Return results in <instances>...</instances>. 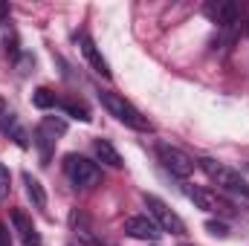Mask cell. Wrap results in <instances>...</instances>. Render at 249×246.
Instances as JSON below:
<instances>
[{"instance_id":"obj_18","label":"cell","mask_w":249,"mask_h":246,"mask_svg":"<svg viewBox=\"0 0 249 246\" xmlns=\"http://www.w3.org/2000/svg\"><path fill=\"white\" fill-rule=\"evenodd\" d=\"M206 232L214 235V238H229V226L220 223V220H209V223H206Z\"/></svg>"},{"instance_id":"obj_16","label":"cell","mask_w":249,"mask_h":246,"mask_svg":"<svg viewBox=\"0 0 249 246\" xmlns=\"http://www.w3.org/2000/svg\"><path fill=\"white\" fill-rule=\"evenodd\" d=\"M61 105L64 113H70L72 119H78V122H90V110L84 107V105H75V102H58Z\"/></svg>"},{"instance_id":"obj_8","label":"cell","mask_w":249,"mask_h":246,"mask_svg":"<svg viewBox=\"0 0 249 246\" xmlns=\"http://www.w3.org/2000/svg\"><path fill=\"white\" fill-rule=\"evenodd\" d=\"M186 194L197 209H203V211H209V214H232V206H229L217 191H212V188L194 185V188H186Z\"/></svg>"},{"instance_id":"obj_5","label":"cell","mask_w":249,"mask_h":246,"mask_svg":"<svg viewBox=\"0 0 249 246\" xmlns=\"http://www.w3.org/2000/svg\"><path fill=\"white\" fill-rule=\"evenodd\" d=\"M64 133H67V122H64L61 116H44L41 124L35 127V148L41 151V162L44 165L50 162L53 148H55L58 136H64Z\"/></svg>"},{"instance_id":"obj_20","label":"cell","mask_w":249,"mask_h":246,"mask_svg":"<svg viewBox=\"0 0 249 246\" xmlns=\"http://www.w3.org/2000/svg\"><path fill=\"white\" fill-rule=\"evenodd\" d=\"M0 246H9V229L0 223Z\"/></svg>"},{"instance_id":"obj_21","label":"cell","mask_w":249,"mask_h":246,"mask_svg":"<svg viewBox=\"0 0 249 246\" xmlns=\"http://www.w3.org/2000/svg\"><path fill=\"white\" fill-rule=\"evenodd\" d=\"M247 171H249V165H247Z\"/></svg>"},{"instance_id":"obj_22","label":"cell","mask_w":249,"mask_h":246,"mask_svg":"<svg viewBox=\"0 0 249 246\" xmlns=\"http://www.w3.org/2000/svg\"><path fill=\"white\" fill-rule=\"evenodd\" d=\"M183 246H186V244H183Z\"/></svg>"},{"instance_id":"obj_3","label":"cell","mask_w":249,"mask_h":246,"mask_svg":"<svg viewBox=\"0 0 249 246\" xmlns=\"http://www.w3.org/2000/svg\"><path fill=\"white\" fill-rule=\"evenodd\" d=\"M99 102H102V107L113 116V119H119L122 124H127V127H133V130H148L151 124H148V119L124 99V96H119V93H110V90H99Z\"/></svg>"},{"instance_id":"obj_4","label":"cell","mask_w":249,"mask_h":246,"mask_svg":"<svg viewBox=\"0 0 249 246\" xmlns=\"http://www.w3.org/2000/svg\"><path fill=\"white\" fill-rule=\"evenodd\" d=\"M145 209H148V217H151L162 232H168V235H186V223H183V217H180L168 203H162L160 197L145 194Z\"/></svg>"},{"instance_id":"obj_7","label":"cell","mask_w":249,"mask_h":246,"mask_svg":"<svg viewBox=\"0 0 249 246\" xmlns=\"http://www.w3.org/2000/svg\"><path fill=\"white\" fill-rule=\"evenodd\" d=\"M203 12H206V18H209L212 23H217L220 29H232V26L238 23V18H241V6H238L235 0H209V3L203 6Z\"/></svg>"},{"instance_id":"obj_14","label":"cell","mask_w":249,"mask_h":246,"mask_svg":"<svg viewBox=\"0 0 249 246\" xmlns=\"http://www.w3.org/2000/svg\"><path fill=\"white\" fill-rule=\"evenodd\" d=\"M23 185H26V197L32 200V206L44 211V209H47V191H44L41 180H38V177H32L29 171H23Z\"/></svg>"},{"instance_id":"obj_17","label":"cell","mask_w":249,"mask_h":246,"mask_svg":"<svg viewBox=\"0 0 249 246\" xmlns=\"http://www.w3.org/2000/svg\"><path fill=\"white\" fill-rule=\"evenodd\" d=\"M9 191H12V174H9V168L0 162V200H9Z\"/></svg>"},{"instance_id":"obj_6","label":"cell","mask_w":249,"mask_h":246,"mask_svg":"<svg viewBox=\"0 0 249 246\" xmlns=\"http://www.w3.org/2000/svg\"><path fill=\"white\" fill-rule=\"evenodd\" d=\"M157 157H160V162H162V168L171 174V177H180V180H186L194 174V159L188 157L186 151H180V148H174V145H165V142H160L157 145Z\"/></svg>"},{"instance_id":"obj_10","label":"cell","mask_w":249,"mask_h":246,"mask_svg":"<svg viewBox=\"0 0 249 246\" xmlns=\"http://www.w3.org/2000/svg\"><path fill=\"white\" fill-rule=\"evenodd\" d=\"M124 232L136 241H160L162 229L148 217V214H136V217H127L124 220Z\"/></svg>"},{"instance_id":"obj_11","label":"cell","mask_w":249,"mask_h":246,"mask_svg":"<svg viewBox=\"0 0 249 246\" xmlns=\"http://www.w3.org/2000/svg\"><path fill=\"white\" fill-rule=\"evenodd\" d=\"M78 47H81V55L87 58V64H90L102 78H110V75H113L110 67H107V61H105V55H102V50L96 47V41H93L87 32H78Z\"/></svg>"},{"instance_id":"obj_2","label":"cell","mask_w":249,"mask_h":246,"mask_svg":"<svg viewBox=\"0 0 249 246\" xmlns=\"http://www.w3.org/2000/svg\"><path fill=\"white\" fill-rule=\"evenodd\" d=\"M64 171H67V180L72 183L75 191H90L102 183V171L93 159L87 157H78V154H67L64 157Z\"/></svg>"},{"instance_id":"obj_13","label":"cell","mask_w":249,"mask_h":246,"mask_svg":"<svg viewBox=\"0 0 249 246\" xmlns=\"http://www.w3.org/2000/svg\"><path fill=\"white\" fill-rule=\"evenodd\" d=\"M93 154H96V159L99 162H105V165H110V168H122V157H119V151L107 142V139H96L93 142Z\"/></svg>"},{"instance_id":"obj_19","label":"cell","mask_w":249,"mask_h":246,"mask_svg":"<svg viewBox=\"0 0 249 246\" xmlns=\"http://www.w3.org/2000/svg\"><path fill=\"white\" fill-rule=\"evenodd\" d=\"M9 15H12V9H9V3H0V26H6V20H9Z\"/></svg>"},{"instance_id":"obj_9","label":"cell","mask_w":249,"mask_h":246,"mask_svg":"<svg viewBox=\"0 0 249 246\" xmlns=\"http://www.w3.org/2000/svg\"><path fill=\"white\" fill-rule=\"evenodd\" d=\"M0 133H6L9 139H15L20 148H29V136H26V130L20 127L15 110L6 105V99H0Z\"/></svg>"},{"instance_id":"obj_12","label":"cell","mask_w":249,"mask_h":246,"mask_svg":"<svg viewBox=\"0 0 249 246\" xmlns=\"http://www.w3.org/2000/svg\"><path fill=\"white\" fill-rule=\"evenodd\" d=\"M12 226H15L18 238L23 241V246H41V235H38L35 223H32L23 211H12Z\"/></svg>"},{"instance_id":"obj_1","label":"cell","mask_w":249,"mask_h":246,"mask_svg":"<svg viewBox=\"0 0 249 246\" xmlns=\"http://www.w3.org/2000/svg\"><path fill=\"white\" fill-rule=\"evenodd\" d=\"M200 168L206 171V177L217 185L220 191L232 194V197L241 200V203H249V183L244 180L241 171H235V168H229V165H223V162H217V159H212V157H203V159H200Z\"/></svg>"},{"instance_id":"obj_15","label":"cell","mask_w":249,"mask_h":246,"mask_svg":"<svg viewBox=\"0 0 249 246\" xmlns=\"http://www.w3.org/2000/svg\"><path fill=\"white\" fill-rule=\"evenodd\" d=\"M32 105H35L38 110H50V107H55V105H58V99H55V93H53V90L38 87V90L32 93Z\"/></svg>"}]
</instances>
